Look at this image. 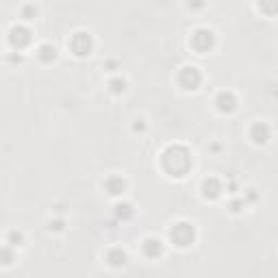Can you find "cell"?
Here are the masks:
<instances>
[{"label":"cell","mask_w":278,"mask_h":278,"mask_svg":"<svg viewBox=\"0 0 278 278\" xmlns=\"http://www.w3.org/2000/svg\"><path fill=\"white\" fill-rule=\"evenodd\" d=\"M172 237H176L179 239V246H187L191 239H194V230H191L187 224H179V226H176L174 230H172Z\"/></svg>","instance_id":"cell-1"},{"label":"cell","mask_w":278,"mask_h":278,"mask_svg":"<svg viewBox=\"0 0 278 278\" xmlns=\"http://www.w3.org/2000/svg\"><path fill=\"white\" fill-rule=\"evenodd\" d=\"M11 42L15 44V46H22V44H26L28 42V33H26V30L24 28H15L13 30V33H11Z\"/></svg>","instance_id":"cell-2"}]
</instances>
